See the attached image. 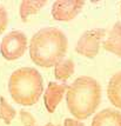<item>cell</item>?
<instances>
[{"label": "cell", "instance_id": "9a60e30c", "mask_svg": "<svg viewBox=\"0 0 121 126\" xmlns=\"http://www.w3.org/2000/svg\"><path fill=\"white\" fill-rule=\"evenodd\" d=\"M8 25V14L4 6L0 5V35L4 33Z\"/></svg>", "mask_w": 121, "mask_h": 126}, {"label": "cell", "instance_id": "5bb4252c", "mask_svg": "<svg viewBox=\"0 0 121 126\" xmlns=\"http://www.w3.org/2000/svg\"><path fill=\"white\" fill-rule=\"evenodd\" d=\"M20 118H21V123L22 126H35V118L34 115L28 112L26 110H21L20 111Z\"/></svg>", "mask_w": 121, "mask_h": 126}, {"label": "cell", "instance_id": "3957f363", "mask_svg": "<svg viewBox=\"0 0 121 126\" xmlns=\"http://www.w3.org/2000/svg\"><path fill=\"white\" fill-rule=\"evenodd\" d=\"M12 99L21 106L37 104L44 92V79L33 67H20L13 72L8 80Z\"/></svg>", "mask_w": 121, "mask_h": 126}, {"label": "cell", "instance_id": "ba28073f", "mask_svg": "<svg viewBox=\"0 0 121 126\" xmlns=\"http://www.w3.org/2000/svg\"><path fill=\"white\" fill-rule=\"evenodd\" d=\"M91 126H121V112L114 109H105L94 115Z\"/></svg>", "mask_w": 121, "mask_h": 126}, {"label": "cell", "instance_id": "7a4b0ae2", "mask_svg": "<svg viewBox=\"0 0 121 126\" xmlns=\"http://www.w3.org/2000/svg\"><path fill=\"white\" fill-rule=\"evenodd\" d=\"M101 103V86L94 78L81 76L67 87L66 104L77 120L87 119Z\"/></svg>", "mask_w": 121, "mask_h": 126}, {"label": "cell", "instance_id": "2e32d148", "mask_svg": "<svg viewBox=\"0 0 121 126\" xmlns=\"http://www.w3.org/2000/svg\"><path fill=\"white\" fill-rule=\"evenodd\" d=\"M64 126H85L80 120L73 119V118H67L64 121Z\"/></svg>", "mask_w": 121, "mask_h": 126}, {"label": "cell", "instance_id": "9c48e42d", "mask_svg": "<svg viewBox=\"0 0 121 126\" xmlns=\"http://www.w3.org/2000/svg\"><path fill=\"white\" fill-rule=\"evenodd\" d=\"M104 48L114 55L121 58V22L118 21L113 25L108 32L107 39L102 41Z\"/></svg>", "mask_w": 121, "mask_h": 126}, {"label": "cell", "instance_id": "7c38bea8", "mask_svg": "<svg viewBox=\"0 0 121 126\" xmlns=\"http://www.w3.org/2000/svg\"><path fill=\"white\" fill-rule=\"evenodd\" d=\"M75 65L71 59H62L54 66V76L60 81H66L74 73Z\"/></svg>", "mask_w": 121, "mask_h": 126}, {"label": "cell", "instance_id": "30bf717a", "mask_svg": "<svg viewBox=\"0 0 121 126\" xmlns=\"http://www.w3.org/2000/svg\"><path fill=\"white\" fill-rule=\"evenodd\" d=\"M107 97L114 107L121 110V71L113 74L108 81Z\"/></svg>", "mask_w": 121, "mask_h": 126}, {"label": "cell", "instance_id": "4fadbf2b", "mask_svg": "<svg viewBox=\"0 0 121 126\" xmlns=\"http://www.w3.org/2000/svg\"><path fill=\"white\" fill-rule=\"evenodd\" d=\"M17 111L13 109L7 100L5 99V97H0V120H2L6 125H10L12 123V120L15 118Z\"/></svg>", "mask_w": 121, "mask_h": 126}, {"label": "cell", "instance_id": "8fae6325", "mask_svg": "<svg viewBox=\"0 0 121 126\" xmlns=\"http://www.w3.org/2000/svg\"><path fill=\"white\" fill-rule=\"evenodd\" d=\"M47 4L46 0H24L20 4L19 13L22 21H27V19L31 16L37 14L45 5Z\"/></svg>", "mask_w": 121, "mask_h": 126}, {"label": "cell", "instance_id": "8992f818", "mask_svg": "<svg viewBox=\"0 0 121 126\" xmlns=\"http://www.w3.org/2000/svg\"><path fill=\"white\" fill-rule=\"evenodd\" d=\"M82 0H56L52 5V16L58 21H71L82 10Z\"/></svg>", "mask_w": 121, "mask_h": 126}, {"label": "cell", "instance_id": "e0dca14e", "mask_svg": "<svg viewBox=\"0 0 121 126\" xmlns=\"http://www.w3.org/2000/svg\"><path fill=\"white\" fill-rule=\"evenodd\" d=\"M44 126H58V125H54V124H52V123H48V124H46Z\"/></svg>", "mask_w": 121, "mask_h": 126}, {"label": "cell", "instance_id": "ac0fdd59", "mask_svg": "<svg viewBox=\"0 0 121 126\" xmlns=\"http://www.w3.org/2000/svg\"><path fill=\"white\" fill-rule=\"evenodd\" d=\"M120 4H121V2H120ZM120 13H121V5H120Z\"/></svg>", "mask_w": 121, "mask_h": 126}, {"label": "cell", "instance_id": "6da1fadb", "mask_svg": "<svg viewBox=\"0 0 121 126\" xmlns=\"http://www.w3.org/2000/svg\"><path fill=\"white\" fill-rule=\"evenodd\" d=\"M67 46V37L60 28L45 27L34 33L29 41L28 51L35 65L48 68L65 58Z\"/></svg>", "mask_w": 121, "mask_h": 126}, {"label": "cell", "instance_id": "52a82bcc", "mask_svg": "<svg viewBox=\"0 0 121 126\" xmlns=\"http://www.w3.org/2000/svg\"><path fill=\"white\" fill-rule=\"evenodd\" d=\"M67 91V86L65 84L51 81L47 85V88L44 93V103L46 106V110L50 113H53L56 109V106L60 104L64 95Z\"/></svg>", "mask_w": 121, "mask_h": 126}, {"label": "cell", "instance_id": "5b68a950", "mask_svg": "<svg viewBox=\"0 0 121 126\" xmlns=\"http://www.w3.org/2000/svg\"><path fill=\"white\" fill-rule=\"evenodd\" d=\"M106 34L105 28H93L81 34L75 45V52L86 58H95L99 54L100 46Z\"/></svg>", "mask_w": 121, "mask_h": 126}, {"label": "cell", "instance_id": "277c9868", "mask_svg": "<svg viewBox=\"0 0 121 126\" xmlns=\"http://www.w3.org/2000/svg\"><path fill=\"white\" fill-rule=\"evenodd\" d=\"M28 40L22 31L7 33L0 43V53L6 60L13 61L21 58L27 51Z\"/></svg>", "mask_w": 121, "mask_h": 126}]
</instances>
